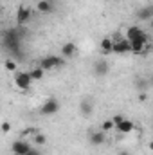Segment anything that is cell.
<instances>
[{"label": "cell", "instance_id": "cell-22", "mask_svg": "<svg viewBox=\"0 0 153 155\" xmlns=\"http://www.w3.org/2000/svg\"><path fill=\"white\" fill-rule=\"evenodd\" d=\"M9 130H11V124H9L7 121H4V123H2V132H4V134H7Z\"/></svg>", "mask_w": 153, "mask_h": 155}, {"label": "cell", "instance_id": "cell-10", "mask_svg": "<svg viewBox=\"0 0 153 155\" xmlns=\"http://www.w3.org/2000/svg\"><path fill=\"white\" fill-rule=\"evenodd\" d=\"M115 130H117L119 134H132V132L135 130V123H133L132 119H126V117H124V121H122L121 124H117Z\"/></svg>", "mask_w": 153, "mask_h": 155}, {"label": "cell", "instance_id": "cell-13", "mask_svg": "<svg viewBox=\"0 0 153 155\" xmlns=\"http://www.w3.org/2000/svg\"><path fill=\"white\" fill-rule=\"evenodd\" d=\"M88 141H90L92 146H101V144L105 143V132H103V130L92 132V134L88 135Z\"/></svg>", "mask_w": 153, "mask_h": 155}, {"label": "cell", "instance_id": "cell-26", "mask_svg": "<svg viewBox=\"0 0 153 155\" xmlns=\"http://www.w3.org/2000/svg\"><path fill=\"white\" fill-rule=\"evenodd\" d=\"M148 148H150V150L153 152V141H150V144H148Z\"/></svg>", "mask_w": 153, "mask_h": 155}, {"label": "cell", "instance_id": "cell-1", "mask_svg": "<svg viewBox=\"0 0 153 155\" xmlns=\"http://www.w3.org/2000/svg\"><path fill=\"white\" fill-rule=\"evenodd\" d=\"M2 43H4V47L9 52L18 54L20 52V47H22V35H20V31L15 29V27L13 29H5L4 35H2Z\"/></svg>", "mask_w": 153, "mask_h": 155}, {"label": "cell", "instance_id": "cell-28", "mask_svg": "<svg viewBox=\"0 0 153 155\" xmlns=\"http://www.w3.org/2000/svg\"><path fill=\"white\" fill-rule=\"evenodd\" d=\"M151 27H153V20H151Z\"/></svg>", "mask_w": 153, "mask_h": 155}, {"label": "cell", "instance_id": "cell-6", "mask_svg": "<svg viewBox=\"0 0 153 155\" xmlns=\"http://www.w3.org/2000/svg\"><path fill=\"white\" fill-rule=\"evenodd\" d=\"M31 18H33V11H31V7H27V5H20L18 11H16V24H18V25H25V24L31 22Z\"/></svg>", "mask_w": 153, "mask_h": 155}, {"label": "cell", "instance_id": "cell-5", "mask_svg": "<svg viewBox=\"0 0 153 155\" xmlns=\"http://www.w3.org/2000/svg\"><path fill=\"white\" fill-rule=\"evenodd\" d=\"M63 63H65V61H63V58H60V56H45V58H41L40 67H41L43 71H50V69L61 67Z\"/></svg>", "mask_w": 153, "mask_h": 155}, {"label": "cell", "instance_id": "cell-19", "mask_svg": "<svg viewBox=\"0 0 153 155\" xmlns=\"http://www.w3.org/2000/svg\"><path fill=\"white\" fill-rule=\"evenodd\" d=\"M112 128H115V124H114V121H112V119H106V121L101 124V130H103L105 134H106V132H110Z\"/></svg>", "mask_w": 153, "mask_h": 155}, {"label": "cell", "instance_id": "cell-4", "mask_svg": "<svg viewBox=\"0 0 153 155\" xmlns=\"http://www.w3.org/2000/svg\"><path fill=\"white\" fill-rule=\"evenodd\" d=\"M15 85L20 90H29L33 85V78L29 76V72H15Z\"/></svg>", "mask_w": 153, "mask_h": 155}, {"label": "cell", "instance_id": "cell-27", "mask_svg": "<svg viewBox=\"0 0 153 155\" xmlns=\"http://www.w3.org/2000/svg\"><path fill=\"white\" fill-rule=\"evenodd\" d=\"M151 85H153V76H151Z\"/></svg>", "mask_w": 153, "mask_h": 155}, {"label": "cell", "instance_id": "cell-14", "mask_svg": "<svg viewBox=\"0 0 153 155\" xmlns=\"http://www.w3.org/2000/svg\"><path fill=\"white\" fill-rule=\"evenodd\" d=\"M36 9H38L40 13L47 15V13L54 11V4H52V0H38L36 2Z\"/></svg>", "mask_w": 153, "mask_h": 155}, {"label": "cell", "instance_id": "cell-12", "mask_svg": "<svg viewBox=\"0 0 153 155\" xmlns=\"http://www.w3.org/2000/svg\"><path fill=\"white\" fill-rule=\"evenodd\" d=\"M108 71H110V65L106 63V61H96L94 63V74L99 78H105L108 74Z\"/></svg>", "mask_w": 153, "mask_h": 155}, {"label": "cell", "instance_id": "cell-3", "mask_svg": "<svg viewBox=\"0 0 153 155\" xmlns=\"http://www.w3.org/2000/svg\"><path fill=\"white\" fill-rule=\"evenodd\" d=\"M60 101L56 99V97H49L41 107H40V114L41 116H54V114H58L60 112Z\"/></svg>", "mask_w": 153, "mask_h": 155}, {"label": "cell", "instance_id": "cell-15", "mask_svg": "<svg viewBox=\"0 0 153 155\" xmlns=\"http://www.w3.org/2000/svg\"><path fill=\"white\" fill-rule=\"evenodd\" d=\"M142 33H144V31H142V29H141L139 25H130V27L126 29V35H124V36L130 40V41H133V40L139 38V36H141Z\"/></svg>", "mask_w": 153, "mask_h": 155}, {"label": "cell", "instance_id": "cell-18", "mask_svg": "<svg viewBox=\"0 0 153 155\" xmlns=\"http://www.w3.org/2000/svg\"><path fill=\"white\" fill-rule=\"evenodd\" d=\"M4 65H5V71H9V72H16V61H15V60L7 58Z\"/></svg>", "mask_w": 153, "mask_h": 155}, {"label": "cell", "instance_id": "cell-16", "mask_svg": "<svg viewBox=\"0 0 153 155\" xmlns=\"http://www.w3.org/2000/svg\"><path fill=\"white\" fill-rule=\"evenodd\" d=\"M29 72V76L33 78V81H40V79H43V74H45V71L41 69V67H34V69H31V71H27Z\"/></svg>", "mask_w": 153, "mask_h": 155}, {"label": "cell", "instance_id": "cell-25", "mask_svg": "<svg viewBox=\"0 0 153 155\" xmlns=\"http://www.w3.org/2000/svg\"><path fill=\"white\" fill-rule=\"evenodd\" d=\"M117 155H132V153H130V152H119Z\"/></svg>", "mask_w": 153, "mask_h": 155}, {"label": "cell", "instance_id": "cell-23", "mask_svg": "<svg viewBox=\"0 0 153 155\" xmlns=\"http://www.w3.org/2000/svg\"><path fill=\"white\" fill-rule=\"evenodd\" d=\"M27 155H41V152H40V150H36V148H31Z\"/></svg>", "mask_w": 153, "mask_h": 155}, {"label": "cell", "instance_id": "cell-20", "mask_svg": "<svg viewBox=\"0 0 153 155\" xmlns=\"http://www.w3.org/2000/svg\"><path fill=\"white\" fill-rule=\"evenodd\" d=\"M34 143H36L38 146H43V144L47 143V137H45L43 134H36V135H34Z\"/></svg>", "mask_w": 153, "mask_h": 155}, {"label": "cell", "instance_id": "cell-29", "mask_svg": "<svg viewBox=\"0 0 153 155\" xmlns=\"http://www.w3.org/2000/svg\"><path fill=\"white\" fill-rule=\"evenodd\" d=\"M151 47H153V45H151Z\"/></svg>", "mask_w": 153, "mask_h": 155}, {"label": "cell", "instance_id": "cell-7", "mask_svg": "<svg viewBox=\"0 0 153 155\" xmlns=\"http://www.w3.org/2000/svg\"><path fill=\"white\" fill-rule=\"evenodd\" d=\"M11 150H13L15 155H27L29 150H31V144H29L27 141H24V139H16V141L11 144Z\"/></svg>", "mask_w": 153, "mask_h": 155}, {"label": "cell", "instance_id": "cell-24", "mask_svg": "<svg viewBox=\"0 0 153 155\" xmlns=\"http://www.w3.org/2000/svg\"><path fill=\"white\" fill-rule=\"evenodd\" d=\"M137 87H139V88H142V87H146V83H144L142 79H137Z\"/></svg>", "mask_w": 153, "mask_h": 155}, {"label": "cell", "instance_id": "cell-11", "mask_svg": "<svg viewBox=\"0 0 153 155\" xmlns=\"http://www.w3.org/2000/svg\"><path fill=\"white\" fill-rule=\"evenodd\" d=\"M99 51H101V54H112V52H114V38L106 36V38L101 40V43H99Z\"/></svg>", "mask_w": 153, "mask_h": 155}, {"label": "cell", "instance_id": "cell-21", "mask_svg": "<svg viewBox=\"0 0 153 155\" xmlns=\"http://www.w3.org/2000/svg\"><path fill=\"white\" fill-rule=\"evenodd\" d=\"M112 121H114V124L117 126V124H121L122 121H124V116H121V114H117V116L112 117Z\"/></svg>", "mask_w": 153, "mask_h": 155}, {"label": "cell", "instance_id": "cell-17", "mask_svg": "<svg viewBox=\"0 0 153 155\" xmlns=\"http://www.w3.org/2000/svg\"><path fill=\"white\" fill-rule=\"evenodd\" d=\"M79 110H81L83 116H90V114H92V105H90L88 101H81V108H79Z\"/></svg>", "mask_w": 153, "mask_h": 155}, {"label": "cell", "instance_id": "cell-9", "mask_svg": "<svg viewBox=\"0 0 153 155\" xmlns=\"http://www.w3.org/2000/svg\"><path fill=\"white\" fill-rule=\"evenodd\" d=\"M76 52H77V45L74 41H65L61 45V56L63 58H72V56H76Z\"/></svg>", "mask_w": 153, "mask_h": 155}, {"label": "cell", "instance_id": "cell-2", "mask_svg": "<svg viewBox=\"0 0 153 155\" xmlns=\"http://www.w3.org/2000/svg\"><path fill=\"white\" fill-rule=\"evenodd\" d=\"M114 38V52L115 54H126V52H132V41L126 38V36H112Z\"/></svg>", "mask_w": 153, "mask_h": 155}, {"label": "cell", "instance_id": "cell-8", "mask_svg": "<svg viewBox=\"0 0 153 155\" xmlns=\"http://www.w3.org/2000/svg\"><path fill=\"white\" fill-rule=\"evenodd\" d=\"M137 20H153V4H148V5H142L141 9H137L135 13Z\"/></svg>", "mask_w": 153, "mask_h": 155}]
</instances>
